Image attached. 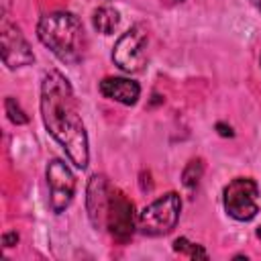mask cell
<instances>
[{"label":"cell","mask_w":261,"mask_h":261,"mask_svg":"<svg viewBox=\"0 0 261 261\" xmlns=\"http://www.w3.org/2000/svg\"><path fill=\"white\" fill-rule=\"evenodd\" d=\"M165 2H171V4H179V2H184V0H165Z\"/></svg>","instance_id":"d6986e66"},{"label":"cell","mask_w":261,"mask_h":261,"mask_svg":"<svg viewBox=\"0 0 261 261\" xmlns=\"http://www.w3.org/2000/svg\"><path fill=\"white\" fill-rule=\"evenodd\" d=\"M100 94L108 100L120 102L124 106H133L141 96V88L137 82L126 77H104L100 82Z\"/></svg>","instance_id":"30bf717a"},{"label":"cell","mask_w":261,"mask_h":261,"mask_svg":"<svg viewBox=\"0 0 261 261\" xmlns=\"http://www.w3.org/2000/svg\"><path fill=\"white\" fill-rule=\"evenodd\" d=\"M249 2H251V4H253V6H255L259 12H261V0H249Z\"/></svg>","instance_id":"e0dca14e"},{"label":"cell","mask_w":261,"mask_h":261,"mask_svg":"<svg viewBox=\"0 0 261 261\" xmlns=\"http://www.w3.org/2000/svg\"><path fill=\"white\" fill-rule=\"evenodd\" d=\"M118 22H120V14H118V10L112 8V6H100V8H96L94 14H92V24H94V29H96L98 33H102V35H110V33L118 27Z\"/></svg>","instance_id":"8fae6325"},{"label":"cell","mask_w":261,"mask_h":261,"mask_svg":"<svg viewBox=\"0 0 261 261\" xmlns=\"http://www.w3.org/2000/svg\"><path fill=\"white\" fill-rule=\"evenodd\" d=\"M222 204L230 218L247 222L259 212V186L251 177H234L222 192Z\"/></svg>","instance_id":"277c9868"},{"label":"cell","mask_w":261,"mask_h":261,"mask_svg":"<svg viewBox=\"0 0 261 261\" xmlns=\"http://www.w3.org/2000/svg\"><path fill=\"white\" fill-rule=\"evenodd\" d=\"M202 175H204V161L200 157L198 159H192V161H188V165L181 171V184L188 190H194L200 184Z\"/></svg>","instance_id":"7c38bea8"},{"label":"cell","mask_w":261,"mask_h":261,"mask_svg":"<svg viewBox=\"0 0 261 261\" xmlns=\"http://www.w3.org/2000/svg\"><path fill=\"white\" fill-rule=\"evenodd\" d=\"M147 31L141 24H133L126 33L120 35V39L114 45L112 59L114 63L128 73H139L143 71L147 63Z\"/></svg>","instance_id":"5b68a950"},{"label":"cell","mask_w":261,"mask_h":261,"mask_svg":"<svg viewBox=\"0 0 261 261\" xmlns=\"http://www.w3.org/2000/svg\"><path fill=\"white\" fill-rule=\"evenodd\" d=\"M4 110H6L8 118H10V122H14V124H27V122H29L27 112L20 108V104H18L12 96H8V98L4 100Z\"/></svg>","instance_id":"5bb4252c"},{"label":"cell","mask_w":261,"mask_h":261,"mask_svg":"<svg viewBox=\"0 0 261 261\" xmlns=\"http://www.w3.org/2000/svg\"><path fill=\"white\" fill-rule=\"evenodd\" d=\"M110 200V186L104 175H92L86 190V210L96 230L106 228V212Z\"/></svg>","instance_id":"9c48e42d"},{"label":"cell","mask_w":261,"mask_h":261,"mask_svg":"<svg viewBox=\"0 0 261 261\" xmlns=\"http://www.w3.org/2000/svg\"><path fill=\"white\" fill-rule=\"evenodd\" d=\"M181 212V200L175 192H167L153 200L139 214V230L147 237H161L175 228Z\"/></svg>","instance_id":"3957f363"},{"label":"cell","mask_w":261,"mask_h":261,"mask_svg":"<svg viewBox=\"0 0 261 261\" xmlns=\"http://www.w3.org/2000/svg\"><path fill=\"white\" fill-rule=\"evenodd\" d=\"M47 186H49V204L55 214H61L73 200L75 194V175L61 159H51L47 165Z\"/></svg>","instance_id":"52a82bcc"},{"label":"cell","mask_w":261,"mask_h":261,"mask_svg":"<svg viewBox=\"0 0 261 261\" xmlns=\"http://www.w3.org/2000/svg\"><path fill=\"white\" fill-rule=\"evenodd\" d=\"M41 116L49 135L63 147L69 161L86 169L90 161L88 133L80 114V104L67 77L51 69L41 82Z\"/></svg>","instance_id":"6da1fadb"},{"label":"cell","mask_w":261,"mask_h":261,"mask_svg":"<svg viewBox=\"0 0 261 261\" xmlns=\"http://www.w3.org/2000/svg\"><path fill=\"white\" fill-rule=\"evenodd\" d=\"M135 224H139V216L135 214V204L120 192V190H110V200H108V212H106V228L110 234L124 243L133 237Z\"/></svg>","instance_id":"ba28073f"},{"label":"cell","mask_w":261,"mask_h":261,"mask_svg":"<svg viewBox=\"0 0 261 261\" xmlns=\"http://www.w3.org/2000/svg\"><path fill=\"white\" fill-rule=\"evenodd\" d=\"M37 37L59 61L67 65L80 63L86 55V31L73 12L57 10L41 16L37 24Z\"/></svg>","instance_id":"7a4b0ae2"},{"label":"cell","mask_w":261,"mask_h":261,"mask_svg":"<svg viewBox=\"0 0 261 261\" xmlns=\"http://www.w3.org/2000/svg\"><path fill=\"white\" fill-rule=\"evenodd\" d=\"M255 234H257V239H261V226H257V230H255Z\"/></svg>","instance_id":"ac0fdd59"},{"label":"cell","mask_w":261,"mask_h":261,"mask_svg":"<svg viewBox=\"0 0 261 261\" xmlns=\"http://www.w3.org/2000/svg\"><path fill=\"white\" fill-rule=\"evenodd\" d=\"M216 130H218L222 137H232V128H230V126H226V124H222V122H218V124H216Z\"/></svg>","instance_id":"2e32d148"},{"label":"cell","mask_w":261,"mask_h":261,"mask_svg":"<svg viewBox=\"0 0 261 261\" xmlns=\"http://www.w3.org/2000/svg\"><path fill=\"white\" fill-rule=\"evenodd\" d=\"M173 251L181 253V255H188L190 259H208V253L204 251V247L198 245V243L188 241L186 237H179V239L173 241Z\"/></svg>","instance_id":"4fadbf2b"},{"label":"cell","mask_w":261,"mask_h":261,"mask_svg":"<svg viewBox=\"0 0 261 261\" xmlns=\"http://www.w3.org/2000/svg\"><path fill=\"white\" fill-rule=\"evenodd\" d=\"M0 51H2V61L8 69H18L24 65H31L35 61V53L24 39L22 31L8 20V16H2L0 24Z\"/></svg>","instance_id":"8992f818"},{"label":"cell","mask_w":261,"mask_h":261,"mask_svg":"<svg viewBox=\"0 0 261 261\" xmlns=\"http://www.w3.org/2000/svg\"><path fill=\"white\" fill-rule=\"evenodd\" d=\"M16 243H18V234H16L14 230L2 234V245H4V247H14Z\"/></svg>","instance_id":"9a60e30c"},{"label":"cell","mask_w":261,"mask_h":261,"mask_svg":"<svg viewBox=\"0 0 261 261\" xmlns=\"http://www.w3.org/2000/svg\"><path fill=\"white\" fill-rule=\"evenodd\" d=\"M259 61H261V59H259Z\"/></svg>","instance_id":"ffe728a7"}]
</instances>
